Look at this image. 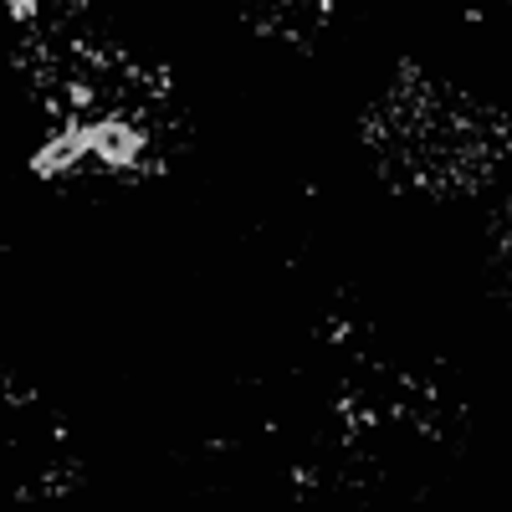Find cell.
Masks as SVG:
<instances>
[{
  "label": "cell",
  "mask_w": 512,
  "mask_h": 512,
  "mask_svg": "<svg viewBox=\"0 0 512 512\" xmlns=\"http://www.w3.org/2000/svg\"><path fill=\"white\" fill-rule=\"evenodd\" d=\"M487 272H492L497 303L512 313V195L497 205V216L487 226Z\"/></svg>",
  "instance_id": "obj_5"
},
{
  "label": "cell",
  "mask_w": 512,
  "mask_h": 512,
  "mask_svg": "<svg viewBox=\"0 0 512 512\" xmlns=\"http://www.w3.org/2000/svg\"><path fill=\"white\" fill-rule=\"evenodd\" d=\"M11 16L36 180L67 195H123L190 149V108L164 62L88 6H16Z\"/></svg>",
  "instance_id": "obj_2"
},
{
  "label": "cell",
  "mask_w": 512,
  "mask_h": 512,
  "mask_svg": "<svg viewBox=\"0 0 512 512\" xmlns=\"http://www.w3.org/2000/svg\"><path fill=\"white\" fill-rule=\"evenodd\" d=\"M82 487L72 420L26 379L0 390V512H67Z\"/></svg>",
  "instance_id": "obj_4"
},
{
  "label": "cell",
  "mask_w": 512,
  "mask_h": 512,
  "mask_svg": "<svg viewBox=\"0 0 512 512\" xmlns=\"http://www.w3.org/2000/svg\"><path fill=\"white\" fill-rule=\"evenodd\" d=\"M313 338L277 420L297 497L374 507L441 482L466 420L451 384L354 318L333 313Z\"/></svg>",
  "instance_id": "obj_1"
},
{
  "label": "cell",
  "mask_w": 512,
  "mask_h": 512,
  "mask_svg": "<svg viewBox=\"0 0 512 512\" xmlns=\"http://www.w3.org/2000/svg\"><path fill=\"white\" fill-rule=\"evenodd\" d=\"M364 149L400 195H477L512 159V113L405 62L364 113Z\"/></svg>",
  "instance_id": "obj_3"
}]
</instances>
